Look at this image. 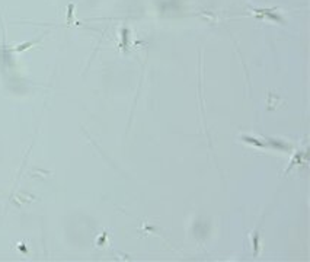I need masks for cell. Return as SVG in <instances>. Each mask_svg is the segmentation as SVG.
I'll use <instances>...</instances> for the list:
<instances>
[{"label": "cell", "instance_id": "1", "mask_svg": "<svg viewBox=\"0 0 310 262\" xmlns=\"http://www.w3.org/2000/svg\"><path fill=\"white\" fill-rule=\"evenodd\" d=\"M35 42H32V41H29V42H25L22 44V45H19V47H16V51H23V50H28L31 45H34Z\"/></svg>", "mask_w": 310, "mask_h": 262}]
</instances>
